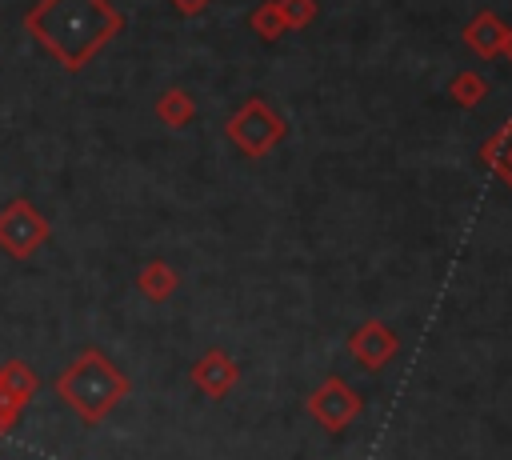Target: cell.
<instances>
[{
    "label": "cell",
    "instance_id": "6da1fadb",
    "mask_svg": "<svg viewBox=\"0 0 512 460\" xmlns=\"http://www.w3.org/2000/svg\"><path fill=\"white\" fill-rule=\"evenodd\" d=\"M28 28L64 68H80L108 36H116L120 16L104 0H40L28 12Z\"/></svg>",
    "mask_w": 512,
    "mask_h": 460
},
{
    "label": "cell",
    "instance_id": "7a4b0ae2",
    "mask_svg": "<svg viewBox=\"0 0 512 460\" xmlns=\"http://www.w3.org/2000/svg\"><path fill=\"white\" fill-rule=\"evenodd\" d=\"M56 392L92 424V420H100V416L120 400L124 376H120L96 348H88V352H80V356L60 372Z\"/></svg>",
    "mask_w": 512,
    "mask_h": 460
},
{
    "label": "cell",
    "instance_id": "3957f363",
    "mask_svg": "<svg viewBox=\"0 0 512 460\" xmlns=\"http://www.w3.org/2000/svg\"><path fill=\"white\" fill-rule=\"evenodd\" d=\"M44 240H48V220L28 200H16L0 212V248L8 256H32Z\"/></svg>",
    "mask_w": 512,
    "mask_h": 460
},
{
    "label": "cell",
    "instance_id": "277c9868",
    "mask_svg": "<svg viewBox=\"0 0 512 460\" xmlns=\"http://www.w3.org/2000/svg\"><path fill=\"white\" fill-rule=\"evenodd\" d=\"M32 392H36L32 368H28L24 360H8V364L0 368V436L20 420V412H24V404L32 400Z\"/></svg>",
    "mask_w": 512,
    "mask_h": 460
},
{
    "label": "cell",
    "instance_id": "5b68a950",
    "mask_svg": "<svg viewBox=\"0 0 512 460\" xmlns=\"http://www.w3.org/2000/svg\"><path fill=\"white\" fill-rule=\"evenodd\" d=\"M228 132H232V140H236V144H244L248 152H264V148L280 136V120H276L260 100H252V104H244V108H240V116L232 120V128H228Z\"/></svg>",
    "mask_w": 512,
    "mask_h": 460
},
{
    "label": "cell",
    "instance_id": "8992f818",
    "mask_svg": "<svg viewBox=\"0 0 512 460\" xmlns=\"http://www.w3.org/2000/svg\"><path fill=\"white\" fill-rule=\"evenodd\" d=\"M464 36H468V44H472L480 56H492V52H500V48H504L508 28H504L492 12H480V16L468 24V32H464Z\"/></svg>",
    "mask_w": 512,
    "mask_h": 460
},
{
    "label": "cell",
    "instance_id": "52a82bcc",
    "mask_svg": "<svg viewBox=\"0 0 512 460\" xmlns=\"http://www.w3.org/2000/svg\"><path fill=\"white\" fill-rule=\"evenodd\" d=\"M252 28H260L264 36H276V32H284V28H288V20H284L280 4L272 0V4H264V8H256V12H252Z\"/></svg>",
    "mask_w": 512,
    "mask_h": 460
},
{
    "label": "cell",
    "instance_id": "ba28073f",
    "mask_svg": "<svg viewBox=\"0 0 512 460\" xmlns=\"http://www.w3.org/2000/svg\"><path fill=\"white\" fill-rule=\"evenodd\" d=\"M276 4H280V12H284L288 28H300V24L312 20V0H276Z\"/></svg>",
    "mask_w": 512,
    "mask_h": 460
},
{
    "label": "cell",
    "instance_id": "9c48e42d",
    "mask_svg": "<svg viewBox=\"0 0 512 460\" xmlns=\"http://www.w3.org/2000/svg\"><path fill=\"white\" fill-rule=\"evenodd\" d=\"M160 112H164V116H168L172 124H180V120H184V116L192 112V104L184 100V92H168V100L160 104Z\"/></svg>",
    "mask_w": 512,
    "mask_h": 460
},
{
    "label": "cell",
    "instance_id": "30bf717a",
    "mask_svg": "<svg viewBox=\"0 0 512 460\" xmlns=\"http://www.w3.org/2000/svg\"><path fill=\"white\" fill-rule=\"evenodd\" d=\"M456 96H460L464 104H472L476 96H484V80H476V76H460V80H456Z\"/></svg>",
    "mask_w": 512,
    "mask_h": 460
},
{
    "label": "cell",
    "instance_id": "8fae6325",
    "mask_svg": "<svg viewBox=\"0 0 512 460\" xmlns=\"http://www.w3.org/2000/svg\"><path fill=\"white\" fill-rule=\"evenodd\" d=\"M204 4H208V0H176V8H180V12H200Z\"/></svg>",
    "mask_w": 512,
    "mask_h": 460
},
{
    "label": "cell",
    "instance_id": "7c38bea8",
    "mask_svg": "<svg viewBox=\"0 0 512 460\" xmlns=\"http://www.w3.org/2000/svg\"><path fill=\"white\" fill-rule=\"evenodd\" d=\"M504 52H508V56H512V32H508V36H504Z\"/></svg>",
    "mask_w": 512,
    "mask_h": 460
}]
</instances>
